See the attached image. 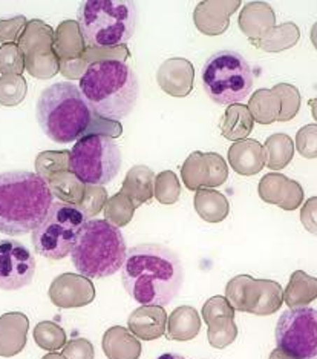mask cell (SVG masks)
Masks as SVG:
<instances>
[{"instance_id": "cell-1", "label": "cell", "mask_w": 317, "mask_h": 359, "mask_svg": "<svg viewBox=\"0 0 317 359\" xmlns=\"http://www.w3.org/2000/svg\"><path fill=\"white\" fill-rule=\"evenodd\" d=\"M121 283L136 303L164 307L180 293L184 269L172 249L152 243L138 244L127 250Z\"/></svg>"}, {"instance_id": "cell-2", "label": "cell", "mask_w": 317, "mask_h": 359, "mask_svg": "<svg viewBox=\"0 0 317 359\" xmlns=\"http://www.w3.org/2000/svg\"><path fill=\"white\" fill-rule=\"evenodd\" d=\"M80 93L95 117L120 121L134 111L140 95V81L123 60H97L81 76Z\"/></svg>"}, {"instance_id": "cell-3", "label": "cell", "mask_w": 317, "mask_h": 359, "mask_svg": "<svg viewBox=\"0 0 317 359\" xmlns=\"http://www.w3.org/2000/svg\"><path fill=\"white\" fill-rule=\"evenodd\" d=\"M54 194L45 180L28 170L0 174V232H34L54 205Z\"/></svg>"}, {"instance_id": "cell-4", "label": "cell", "mask_w": 317, "mask_h": 359, "mask_svg": "<svg viewBox=\"0 0 317 359\" xmlns=\"http://www.w3.org/2000/svg\"><path fill=\"white\" fill-rule=\"evenodd\" d=\"M37 121L55 143H72L87 134L95 116L83 95L71 81H60L43 89L36 104Z\"/></svg>"}, {"instance_id": "cell-5", "label": "cell", "mask_w": 317, "mask_h": 359, "mask_svg": "<svg viewBox=\"0 0 317 359\" xmlns=\"http://www.w3.org/2000/svg\"><path fill=\"white\" fill-rule=\"evenodd\" d=\"M127 250L118 227L106 219H89L77 236L71 259L80 275L89 280H101L123 267Z\"/></svg>"}, {"instance_id": "cell-6", "label": "cell", "mask_w": 317, "mask_h": 359, "mask_svg": "<svg viewBox=\"0 0 317 359\" xmlns=\"http://www.w3.org/2000/svg\"><path fill=\"white\" fill-rule=\"evenodd\" d=\"M77 15L87 48L125 46L136 27V5L131 0H86Z\"/></svg>"}, {"instance_id": "cell-7", "label": "cell", "mask_w": 317, "mask_h": 359, "mask_svg": "<svg viewBox=\"0 0 317 359\" xmlns=\"http://www.w3.org/2000/svg\"><path fill=\"white\" fill-rule=\"evenodd\" d=\"M201 81L206 94L223 106L242 102L253 88V71L237 51L211 54L201 69Z\"/></svg>"}, {"instance_id": "cell-8", "label": "cell", "mask_w": 317, "mask_h": 359, "mask_svg": "<svg viewBox=\"0 0 317 359\" xmlns=\"http://www.w3.org/2000/svg\"><path fill=\"white\" fill-rule=\"evenodd\" d=\"M121 152L109 135L86 134L69 154V170L86 186L111 183L120 172Z\"/></svg>"}, {"instance_id": "cell-9", "label": "cell", "mask_w": 317, "mask_h": 359, "mask_svg": "<svg viewBox=\"0 0 317 359\" xmlns=\"http://www.w3.org/2000/svg\"><path fill=\"white\" fill-rule=\"evenodd\" d=\"M86 222L87 218L77 206L63 201L54 203L42 224L32 232V246L38 255L59 261L71 255Z\"/></svg>"}, {"instance_id": "cell-10", "label": "cell", "mask_w": 317, "mask_h": 359, "mask_svg": "<svg viewBox=\"0 0 317 359\" xmlns=\"http://www.w3.org/2000/svg\"><path fill=\"white\" fill-rule=\"evenodd\" d=\"M276 344L293 359H314L317 356V310L296 307L283 312L276 324Z\"/></svg>"}, {"instance_id": "cell-11", "label": "cell", "mask_w": 317, "mask_h": 359, "mask_svg": "<svg viewBox=\"0 0 317 359\" xmlns=\"http://www.w3.org/2000/svg\"><path fill=\"white\" fill-rule=\"evenodd\" d=\"M54 39L55 32L42 20L28 22L19 37L25 68L34 79H52L60 71V59L54 51Z\"/></svg>"}, {"instance_id": "cell-12", "label": "cell", "mask_w": 317, "mask_h": 359, "mask_svg": "<svg viewBox=\"0 0 317 359\" xmlns=\"http://www.w3.org/2000/svg\"><path fill=\"white\" fill-rule=\"evenodd\" d=\"M225 298L239 312L272 315L282 306L283 293L278 283L255 280L250 275H238L227 284Z\"/></svg>"}, {"instance_id": "cell-13", "label": "cell", "mask_w": 317, "mask_h": 359, "mask_svg": "<svg viewBox=\"0 0 317 359\" xmlns=\"http://www.w3.org/2000/svg\"><path fill=\"white\" fill-rule=\"evenodd\" d=\"M69 154L71 151L42 152L36 160V169L55 197L68 205L78 206L85 197L86 184L69 170Z\"/></svg>"}, {"instance_id": "cell-14", "label": "cell", "mask_w": 317, "mask_h": 359, "mask_svg": "<svg viewBox=\"0 0 317 359\" xmlns=\"http://www.w3.org/2000/svg\"><path fill=\"white\" fill-rule=\"evenodd\" d=\"M36 258L17 240H0V290H19L31 284L36 273Z\"/></svg>"}, {"instance_id": "cell-15", "label": "cell", "mask_w": 317, "mask_h": 359, "mask_svg": "<svg viewBox=\"0 0 317 359\" xmlns=\"http://www.w3.org/2000/svg\"><path fill=\"white\" fill-rule=\"evenodd\" d=\"M184 186L189 191H198L206 187H218L225 183L229 177V168L225 160L216 152L195 151L185 158L181 168Z\"/></svg>"}, {"instance_id": "cell-16", "label": "cell", "mask_w": 317, "mask_h": 359, "mask_svg": "<svg viewBox=\"0 0 317 359\" xmlns=\"http://www.w3.org/2000/svg\"><path fill=\"white\" fill-rule=\"evenodd\" d=\"M202 316L209 325V342L216 348H224L237 339L238 327L234 324V309L224 297L210 298L202 307Z\"/></svg>"}, {"instance_id": "cell-17", "label": "cell", "mask_w": 317, "mask_h": 359, "mask_svg": "<svg viewBox=\"0 0 317 359\" xmlns=\"http://www.w3.org/2000/svg\"><path fill=\"white\" fill-rule=\"evenodd\" d=\"M48 295L57 307L76 309L91 304L95 299V289L86 276L68 272L57 276L48 290Z\"/></svg>"}, {"instance_id": "cell-18", "label": "cell", "mask_w": 317, "mask_h": 359, "mask_svg": "<svg viewBox=\"0 0 317 359\" xmlns=\"http://www.w3.org/2000/svg\"><path fill=\"white\" fill-rule=\"evenodd\" d=\"M259 197L270 205H278L286 210L296 209L304 198L302 187L295 180L282 174H267L258 187Z\"/></svg>"}, {"instance_id": "cell-19", "label": "cell", "mask_w": 317, "mask_h": 359, "mask_svg": "<svg viewBox=\"0 0 317 359\" xmlns=\"http://www.w3.org/2000/svg\"><path fill=\"white\" fill-rule=\"evenodd\" d=\"M195 81V68L193 65L181 59L174 57L161 65L157 71V83L166 94L172 97H187L193 89Z\"/></svg>"}, {"instance_id": "cell-20", "label": "cell", "mask_w": 317, "mask_h": 359, "mask_svg": "<svg viewBox=\"0 0 317 359\" xmlns=\"http://www.w3.org/2000/svg\"><path fill=\"white\" fill-rule=\"evenodd\" d=\"M241 6L239 0L230 2H201L195 8L193 22L206 36H221L230 25V15Z\"/></svg>"}, {"instance_id": "cell-21", "label": "cell", "mask_w": 317, "mask_h": 359, "mask_svg": "<svg viewBox=\"0 0 317 359\" xmlns=\"http://www.w3.org/2000/svg\"><path fill=\"white\" fill-rule=\"evenodd\" d=\"M238 22L244 34L256 43L276 27V15L267 2H250L242 8Z\"/></svg>"}, {"instance_id": "cell-22", "label": "cell", "mask_w": 317, "mask_h": 359, "mask_svg": "<svg viewBox=\"0 0 317 359\" xmlns=\"http://www.w3.org/2000/svg\"><path fill=\"white\" fill-rule=\"evenodd\" d=\"M167 313L160 306H143L129 315L127 325L136 338L144 341L158 339L166 332Z\"/></svg>"}, {"instance_id": "cell-23", "label": "cell", "mask_w": 317, "mask_h": 359, "mask_svg": "<svg viewBox=\"0 0 317 359\" xmlns=\"http://www.w3.org/2000/svg\"><path fill=\"white\" fill-rule=\"evenodd\" d=\"M229 163L239 175H256L265 166L264 146L250 138L233 143L229 148Z\"/></svg>"}, {"instance_id": "cell-24", "label": "cell", "mask_w": 317, "mask_h": 359, "mask_svg": "<svg viewBox=\"0 0 317 359\" xmlns=\"http://www.w3.org/2000/svg\"><path fill=\"white\" fill-rule=\"evenodd\" d=\"M29 327L28 318L19 313H6L0 316V356L10 358L20 353L27 344Z\"/></svg>"}, {"instance_id": "cell-25", "label": "cell", "mask_w": 317, "mask_h": 359, "mask_svg": "<svg viewBox=\"0 0 317 359\" xmlns=\"http://www.w3.org/2000/svg\"><path fill=\"white\" fill-rule=\"evenodd\" d=\"M86 42L77 20H64L55 31L54 51L60 62L78 60L86 51Z\"/></svg>"}, {"instance_id": "cell-26", "label": "cell", "mask_w": 317, "mask_h": 359, "mask_svg": "<svg viewBox=\"0 0 317 359\" xmlns=\"http://www.w3.org/2000/svg\"><path fill=\"white\" fill-rule=\"evenodd\" d=\"M155 174L153 170L144 165H136L129 169L121 187V194L131 200L135 208L141 206L143 203H149L155 195Z\"/></svg>"}, {"instance_id": "cell-27", "label": "cell", "mask_w": 317, "mask_h": 359, "mask_svg": "<svg viewBox=\"0 0 317 359\" xmlns=\"http://www.w3.org/2000/svg\"><path fill=\"white\" fill-rule=\"evenodd\" d=\"M103 350L111 359H138L141 355V344L127 329L115 325L106 330Z\"/></svg>"}, {"instance_id": "cell-28", "label": "cell", "mask_w": 317, "mask_h": 359, "mask_svg": "<svg viewBox=\"0 0 317 359\" xmlns=\"http://www.w3.org/2000/svg\"><path fill=\"white\" fill-rule=\"evenodd\" d=\"M255 120L251 117L248 106L237 103L227 108L224 117L221 118V134L230 142H241L251 134Z\"/></svg>"}, {"instance_id": "cell-29", "label": "cell", "mask_w": 317, "mask_h": 359, "mask_svg": "<svg viewBox=\"0 0 317 359\" xmlns=\"http://www.w3.org/2000/svg\"><path fill=\"white\" fill-rule=\"evenodd\" d=\"M193 206L198 215L207 223H219L229 215L230 205L221 192L215 189H198L195 194Z\"/></svg>"}, {"instance_id": "cell-30", "label": "cell", "mask_w": 317, "mask_h": 359, "mask_svg": "<svg viewBox=\"0 0 317 359\" xmlns=\"http://www.w3.org/2000/svg\"><path fill=\"white\" fill-rule=\"evenodd\" d=\"M201 330V320L197 310L189 306L175 309L167 323V338L175 341H189Z\"/></svg>"}, {"instance_id": "cell-31", "label": "cell", "mask_w": 317, "mask_h": 359, "mask_svg": "<svg viewBox=\"0 0 317 359\" xmlns=\"http://www.w3.org/2000/svg\"><path fill=\"white\" fill-rule=\"evenodd\" d=\"M248 111L259 125H272L278 121L281 100L273 89H258L248 102Z\"/></svg>"}, {"instance_id": "cell-32", "label": "cell", "mask_w": 317, "mask_h": 359, "mask_svg": "<svg viewBox=\"0 0 317 359\" xmlns=\"http://www.w3.org/2000/svg\"><path fill=\"white\" fill-rule=\"evenodd\" d=\"M299 39L300 31L296 23L286 22L279 27H274L265 37L253 45L265 53H281L297 45Z\"/></svg>"}, {"instance_id": "cell-33", "label": "cell", "mask_w": 317, "mask_h": 359, "mask_svg": "<svg viewBox=\"0 0 317 359\" xmlns=\"http://www.w3.org/2000/svg\"><path fill=\"white\" fill-rule=\"evenodd\" d=\"M265 166L268 169L279 170L291 163L295 155V143L287 134H273L264 143Z\"/></svg>"}, {"instance_id": "cell-34", "label": "cell", "mask_w": 317, "mask_h": 359, "mask_svg": "<svg viewBox=\"0 0 317 359\" xmlns=\"http://www.w3.org/2000/svg\"><path fill=\"white\" fill-rule=\"evenodd\" d=\"M317 297V280L304 272H295L291 275L290 284L286 290V303L290 309L305 307Z\"/></svg>"}, {"instance_id": "cell-35", "label": "cell", "mask_w": 317, "mask_h": 359, "mask_svg": "<svg viewBox=\"0 0 317 359\" xmlns=\"http://www.w3.org/2000/svg\"><path fill=\"white\" fill-rule=\"evenodd\" d=\"M135 209L136 208L134 203L129 200L126 195L118 192L106 201L104 205L106 222L113 224L115 227H125L132 219Z\"/></svg>"}, {"instance_id": "cell-36", "label": "cell", "mask_w": 317, "mask_h": 359, "mask_svg": "<svg viewBox=\"0 0 317 359\" xmlns=\"http://www.w3.org/2000/svg\"><path fill=\"white\" fill-rule=\"evenodd\" d=\"M28 93L27 80L22 76L0 77V104L17 106L25 100Z\"/></svg>"}, {"instance_id": "cell-37", "label": "cell", "mask_w": 317, "mask_h": 359, "mask_svg": "<svg viewBox=\"0 0 317 359\" xmlns=\"http://www.w3.org/2000/svg\"><path fill=\"white\" fill-rule=\"evenodd\" d=\"M34 339L45 350H59L66 344V333L59 324L52 321H42L34 329Z\"/></svg>"}, {"instance_id": "cell-38", "label": "cell", "mask_w": 317, "mask_h": 359, "mask_svg": "<svg viewBox=\"0 0 317 359\" xmlns=\"http://www.w3.org/2000/svg\"><path fill=\"white\" fill-rule=\"evenodd\" d=\"M281 100V114L278 121H290L297 116L300 109V93L296 86L290 83H279L273 88Z\"/></svg>"}, {"instance_id": "cell-39", "label": "cell", "mask_w": 317, "mask_h": 359, "mask_svg": "<svg viewBox=\"0 0 317 359\" xmlns=\"http://www.w3.org/2000/svg\"><path fill=\"white\" fill-rule=\"evenodd\" d=\"M181 194V186L172 170H164L155 177V197L162 205H174Z\"/></svg>"}, {"instance_id": "cell-40", "label": "cell", "mask_w": 317, "mask_h": 359, "mask_svg": "<svg viewBox=\"0 0 317 359\" xmlns=\"http://www.w3.org/2000/svg\"><path fill=\"white\" fill-rule=\"evenodd\" d=\"M25 69V62L19 45L3 43L0 46V72L3 76H20Z\"/></svg>"}, {"instance_id": "cell-41", "label": "cell", "mask_w": 317, "mask_h": 359, "mask_svg": "<svg viewBox=\"0 0 317 359\" xmlns=\"http://www.w3.org/2000/svg\"><path fill=\"white\" fill-rule=\"evenodd\" d=\"M106 201H108V194H106L104 187L100 186H86L85 197L77 206L83 212L86 218H91L104 208Z\"/></svg>"}, {"instance_id": "cell-42", "label": "cell", "mask_w": 317, "mask_h": 359, "mask_svg": "<svg viewBox=\"0 0 317 359\" xmlns=\"http://www.w3.org/2000/svg\"><path fill=\"white\" fill-rule=\"evenodd\" d=\"M296 149L304 158H317V123L299 129L296 134Z\"/></svg>"}, {"instance_id": "cell-43", "label": "cell", "mask_w": 317, "mask_h": 359, "mask_svg": "<svg viewBox=\"0 0 317 359\" xmlns=\"http://www.w3.org/2000/svg\"><path fill=\"white\" fill-rule=\"evenodd\" d=\"M63 356L66 359H94V347L85 338L72 339L64 347Z\"/></svg>"}, {"instance_id": "cell-44", "label": "cell", "mask_w": 317, "mask_h": 359, "mask_svg": "<svg viewBox=\"0 0 317 359\" xmlns=\"http://www.w3.org/2000/svg\"><path fill=\"white\" fill-rule=\"evenodd\" d=\"M27 20L17 15L13 20H2L0 22V39L2 40H15L20 32L25 29Z\"/></svg>"}, {"instance_id": "cell-45", "label": "cell", "mask_w": 317, "mask_h": 359, "mask_svg": "<svg viewBox=\"0 0 317 359\" xmlns=\"http://www.w3.org/2000/svg\"><path fill=\"white\" fill-rule=\"evenodd\" d=\"M300 218H302L305 229L317 235V197H313L307 201V205L302 209V214H300Z\"/></svg>"}, {"instance_id": "cell-46", "label": "cell", "mask_w": 317, "mask_h": 359, "mask_svg": "<svg viewBox=\"0 0 317 359\" xmlns=\"http://www.w3.org/2000/svg\"><path fill=\"white\" fill-rule=\"evenodd\" d=\"M86 62L83 59L71 60V62H60V71L64 77L68 79H81L86 71Z\"/></svg>"}, {"instance_id": "cell-47", "label": "cell", "mask_w": 317, "mask_h": 359, "mask_svg": "<svg viewBox=\"0 0 317 359\" xmlns=\"http://www.w3.org/2000/svg\"><path fill=\"white\" fill-rule=\"evenodd\" d=\"M308 104H310L311 112H313V117L317 121V97H316V99H311L310 102H308Z\"/></svg>"}, {"instance_id": "cell-48", "label": "cell", "mask_w": 317, "mask_h": 359, "mask_svg": "<svg viewBox=\"0 0 317 359\" xmlns=\"http://www.w3.org/2000/svg\"><path fill=\"white\" fill-rule=\"evenodd\" d=\"M157 359H187V358H184L181 355H176V353H164V355L158 356Z\"/></svg>"}, {"instance_id": "cell-49", "label": "cell", "mask_w": 317, "mask_h": 359, "mask_svg": "<svg viewBox=\"0 0 317 359\" xmlns=\"http://www.w3.org/2000/svg\"><path fill=\"white\" fill-rule=\"evenodd\" d=\"M311 42H313L314 48L317 50V22L314 23L313 28H311Z\"/></svg>"}, {"instance_id": "cell-50", "label": "cell", "mask_w": 317, "mask_h": 359, "mask_svg": "<svg viewBox=\"0 0 317 359\" xmlns=\"http://www.w3.org/2000/svg\"><path fill=\"white\" fill-rule=\"evenodd\" d=\"M42 359H66V358H64L63 355H59V353H50V355L43 356Z\"/></svg>"}]
</instances>
